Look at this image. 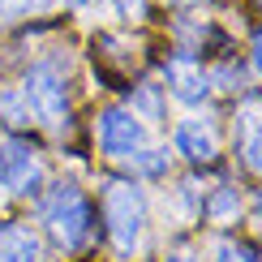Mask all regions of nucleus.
<instances>
[{
  "label": "nucleus",
  "mask_w": 262,
  "mask_h": 262,
  "mask_svg": "<svg viewBox=\"0 0 262 262\" xmlns=\"http://www.w3.org/2000/svg\"><path fill=\"white\" fill-rule=\"evenodd\" d=\"M103 220H107V236H112L116 254H134L142 224H146V198L138 185L129 181H107L103 189Z\"/></svg>",
  "instance_id": "obj_1"
},
{
  "label": "nucleus",
  "mask_w": 262,
  "mask_h": 262,
  "mask_svg": "<svg viewBox=\"0 0 262 262\" xmlns=\"http://www.w3.org/2000/svg\"><path fill=\"white\" fill-rule=\"evenodd\" d=\"M43 224L60 249H78L91 236V202L78 185H56L43 202Z\"/></svg>",
  "instance_id": "obj_2"
},
{
  "label": "nucleus",
  "mask_w": 262,
  "mask_h": 262,
  "mask_svg": "<svg viewBox=\"0 0 262 262\" xmlns=\"http://www.w3.org/2000/svg\"><path fill=\"white\" fill-rule=\"evenodd\" d=\"M21 95L30 99V107H35L39 121H48V125H64V121H69V95H64V78L56 69L35 64V69L26 73Z\"/></svg>",
  "instance_id": "obj_3"
},
{
  "label": "nucleus",
  "mask_w": 262,
  "mask_h": 262,
  "mask_svg": "<svg viewBox=\"0 0 262 262\" xmlns=\"http://www.w3.org/2000/svg\"><path fill=\"white\" fill-rule=\"evenodd\" d=\"M0 181L9 193H35L43 185V163L26 142H0Z\"/></svg>",
  "instance_id": "obj_4"
},
{
  "label": "nucleus",
  "mask_w": 262,
  "mask_h": 262,
  "mask_svg": "<svg viewBox=\"0 0 262 262\" xmlns=\"http://www.w3.org/2000/svg\"><path fill=\"white\" fill-rule=\"evenodd\" d=\"M99 142H103L107 155L134 159L142 150V125H138V116L129 112V107H107V112L99 116Z\"/></svg>",
  "instance_id": "obj_5"
},
{
  "label": "nucleus",
  "mask_w": 262,
  "mask_h": 262,
  "mask_svg": "<svg viewBox=\"0 0 262 262\" xmlns=\"http://www.w3.org/2000/svg\"><path fill=\"white\" fill-rule=\"evenodd\" d=\"M163 73H168V86H172V95H177L181 103H202L206 95H211V73H206L202 60L189 56V52L172 56Z\"/></svg>",
  "instance_id": "obj_6"
},
{
  "label": "nucleus",
  "mask_w": 262,
  "mask_h": 262,
  "mask_svg": "<svg viewBox=\"0 0 262 262\" xmlns=\"http://www.w3.org/2000/svg\"><path fill=\"white\" fill-rule=\"evenodd\" d=\"M39 236L21 224H0V262H39Z\"/></svg>",
  "instance_id": "obj_7"
},
{
  "label": "nucleus",
  "mask_w": 262,
  "mask_h": 262,
  "mask_svg": "<svg viewBox=\"0 0 262 262\" xmlns=\"http://www.w3.org/2000/svg\"><path fill=\"white\" fill-rule=\"evenodd\" d=\"M177 150L185 159H193V163H211L215 159V134H211V125L181 121L177 125Z\"/></svg>",
  "instance_id": "obj_8"
},
{
  "label": "nucleus",
  "mask_w": 262,
  "mask_h": 262,
  "mask_svg": "<svg viewBox=\"0 0 262 262\" xmlns=\"http://www.w3.org/2000/svg\"><path fill=\"white\" fill-rule=\"evenodd\" d=\"M0 121H5L9 129H30L35 125V107H30V99L17 91V86L0 91Z\"/></svg>",
  "instance_id": "obj_9"
},
{
  "label": "nucleus",
  "mask_w": 262,
  "mask_h": 262,
  "mask_svg": "<svg viewBox=\"0 0 262 262\" xmlns=\"http://www.w3.org/2000/svg\"><path fill=\"white\" fill-rule=\"evenodd\" d=\"M134 116H146V121H159V116H163V103H159V86H150V82L134 86Z\"/></svg>",
  "instance_id": "obj_10"
},
{
  "label": "nucleus",
  "mask_w": 262,
  "mask_h": 262,
  "mask_svg": "<svg viewBox=\"0 0 262 262\" xmlns=\"http://www.w3.org/2000/svg\"><path fill=\"white\" fill-rule=\"evenodd\" d=\"M236 211H241V193L236 189H215V198L206 202V215H211L215 224H228Z\"/></svg>",
  "instance_id": "obj_11"
},
{
  "label": "nucleus",
  "mask_w": 262,
  "mask_h": 262,
  "mask_svg": "<svg viewBox=\"0 0 262 262\" xmlns=\"http://www.w3.org/2000/svg\"><path fill=\"white\" fill-rule=\"evenodd\" d=\"M138 168L146 172V177H163V172H168V150H146V155H138Z\"/></svg>",
  "instance_id": "obj_12"
},
{
  "label": "nucleus",
  "mask_w": 262,
  "mask_h": 262,
  "mask_svg": "<svg viewBox=\"0 0 262 262\" xmlns=\"http://www.w3.org/2000/svg\"><path fill=\"white\" fill-rule=\"evenodd\" d=\"M245 163L254 172H262V129H254V134L245 138Z\"/></svg>",
  "instance_id": "obj_13"
},
{
  "label": "nucleus",
  "mask_w": 262,
  "mask_h": 262,
  "mask_svg": "<svg viewBox=\"0 0 262 262\" xmlns=\"http://www.w3.org/2000/svg\"><path fill=\"white\" fill-rule=\"evenodd\" d=\"M43 0H0V17H21L30 9H39Z\"/></svg>",
  "instance_id": "obj_14"
},
{
  "label": "nucleus",
  "mask_w": 262,
  "mask_h": 262,
  "mask_svg": "<svg viewBox=\"0 0 262 262\" xmlns=\"http://www.w3.org/2000/svg\"><path fill=\"white\" fill-rule=\"evenodd\" d=\"M116 5H121V13H125V17H134V21H138V17H146V0H116Z\"/></svg>",
  "instance_id": "obj_15"
},
{
  "label": "nucleus",
  "mask_w": 262,
  "mask_h": 262,
  "mask_svg": "<svg viewBox=\"0 0 262 262\" xmlns=\"http://www.w3.org/2000/svg\"><path fill=\"white\" fill-rule=\"evenodd\" d=\"M254 69L262 73V30H258V35H254Z\"/></svg>",
  "instance_id": "obj_16"
},
{
  "label": "nucleus",
  "mask_w": 262,
  "mask_h": 262,
  "mask_svg": "<svg viewBox=\"0 0 262 262\" xmlns=\"http://www.w3.org/2000/svg\"><path fill=\"white\" fill-rule=\"evenodd\" d=\"M168 262H193V258H185V254H177V258H168Z\"/></svg>",
  "instance_id": "obj_17"
},
{
  "label": "nucleus",
  "mask_w": 262,
  "mask_h": 262,
  "mask_svg": "<svg viewBox=\"0 0 262 262\" xmlns=\"http://www.w3.org/2000/svg\"><path fill=\"white\" fill-rule=\"evenodd\" d=\"M168 5H185V0H168Z\"/></svg>",
  "instance_id": "obj_18"
},
{
  "label": "nucleus",
  "mask_w": 262,
  "mask_h": 262,
  "mask_svg": "<svg viewBox=\"0 0 262 262\" xmlns=\"http://www.w3.org/2000/svg\"><path fill=\"white\" fill-rule=\"evenodd\" d=\"M258 211H262V193H258Z\"/></svg>",
  "instance_id": "obj_19"
}]
</instances>
